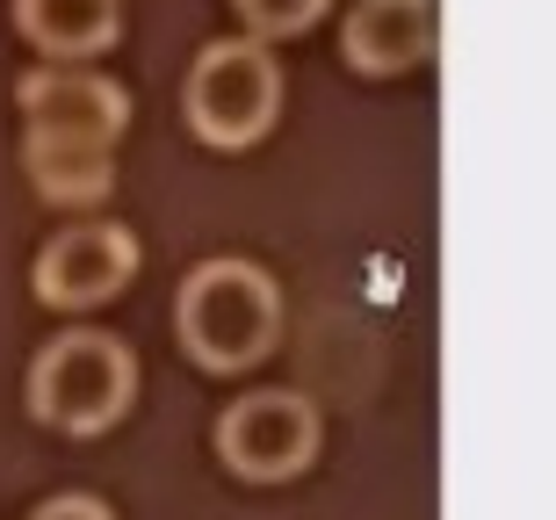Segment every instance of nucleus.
<instances>
[{
  "label": "nucleus",
  "mask_w": 556,
  "mask_h": 520,
  "mask_svg": "<svg viewBox=\"0 0 556 520\" xmlns=\"http://www.w3.org/2000/svg\"><path fill=\"white\" fill-rule=\"evenodd\" d=\"M318 405L304 391H247L239 405H225L217 419V456L231 478L247 484H289L318 462Z\"/></svg>",
  "instance_id": "nucleus-5"
},
{
  "label": "nucleus",
  "mask_w": 556,
  "mask_h": 520,
  "mask_svg": "<svg viewBox=\"0 0 556 520\" xmlns=\"http://www.w3.org/2000/svg\"><path fill=\"white\" fill-rule=\"evenodd\" d=\"M22 102V152L51 160H116V138L130 130V94L94 65H37L15 87Z\"/></svg>",
  "instance_id": "nucleus-4"
},
{
  "label": "nucleus",
  "mask_w": 556,
  "mask_h": 520,
  "mask_svg": "<svg viewBox=\"0 0 556 520\" xmlns=\"http://www.w3.org/2000/svg\"><path fill=\"white\" fill-rule=\"evenodd\" d=\"M22 167H29V181H37L43 203L59 210H94L116 195V167L109 160H51V152H22Z\"/></svg>",
  "instance_id": "nucleus-9"
},
{
  "label": "nucleus",
  "mask_w": 556,
  "mask_h": 520,
  "mask_svg": "<svg viewBox=\"0 0 556 520\" xmlns=\"http://www.w3.org/2000/svg\"><path fill=\"white\" fill-rule=\"evenodd\" d=\"M130 275H138V239H130V225L94 217V225L51 231L29 282H37V296L51 312H94V304L130 290Z\"/></svg>",
  "instance_id": "nucleus-6"
},
{
  "label": "nucleus",
  "mask_w": 556,
  "mask_h": 520,
  "mask_svg": "<svg viewBox=\"0 0 556 520\" xmlns=\"http://www.w3.org/2000/svg\"><path fill=\"white\" fill-rule=\"evenodd\" d=\"M231 8H239V22H247L253 43H282V37H304L332 0H231Z\"/></svg>",
  "instance_id": "nucleus-10"
},
{
  "label": "nucleus",
  "mask_w": 556,
  "mask_h": 520,
  "mask_svg": "<svg viewBox=\"0 0 556 520\" xmlns=\"http://www.w3.org/2000/svg\"><path fill=\"white\" fill-rule=\"evenodd\" d=\"M22 391H29V413H37L43 427H59V434H73V441L109 434V427L138 405V354L116 333H102V326H73V333L37 347Z\"/></svg>",
  "instance_id": "nucleus-2"
},
{
  "label": "nucleus",
  "mask_w": 556,
  "mask_h": 520,
  "mask_svg": "<svg viewBox=\"0 0 556 520\" xmlns=\"http://www.w3.org/2000/svg\"><path fill=\"white\" fill-rule=\"evenodd\" d=\"M441 43V8L433 0H354L340 22V59L369 80L419 73Z\"/></svg>",
  "instance_id": "nucleus-7"
},
{
  "label": "nucleus",
  "mask_w": 556,
  "mask_h": 520,
  "mask_svg": "<svg viewBox=\"0 0 556 520\" xmlns=\"http://www.w3.org/2000/svg\"><path fill=\"white\" fill-rule=\"evenodd\" d=\"M174 333L181 354L210 376H247L253 362L275 354L282 333V290L261 261H239V253H217L203 268H188L181 296H174Z\"/></svg>",
  "instance_id": "nucleus-1"
},
{
  "label": "nucleus",
  "mask_w": 556,
  "mask_h": 520,
  "mask_svg": "<svg viewBox=\"0 0 556 520\" xmlns=\"http://www.w3.org/2000/svg\"><path fill=\"white\" fill-rule=\"evenodd\" d=\"M29 520H116V513H109L94 492H51V499H43Z\"/></svg>",
  "instance_id": "nucleus-11"
},
{
  "label": "nucleus",
  "mask_w": 556,
  "mask_h": 520,
  "mask_svg": "<svg viewBox=\"0 0 556 520\" xmlns=\"http://www.w3.org/2000/svg\"><path fill=\"white\" fill-rule=\"evenodd\" d=\"M181 116L210 152L261 145L275 130V116H282V65H275V51L253 37L203 43L181 80Z\"/></svg>",
  "instance_id": "nucleus-3"
},
{
  "label": "nucleus",
  "mask_w": 556,
  "mask_h": 520,
  "mask_svg": "<svg viewBox=\"0 0 556 520\" xmlns=\"http://www.w3.org/2000/svg\"><path fill=\"white\" fill-rule=\"evenodd\" d=\"M15 29L51 65H87L124 37V0H15Z\"/></svg>",
  "instance_id": "nucleus-8"
}]
</instances>
